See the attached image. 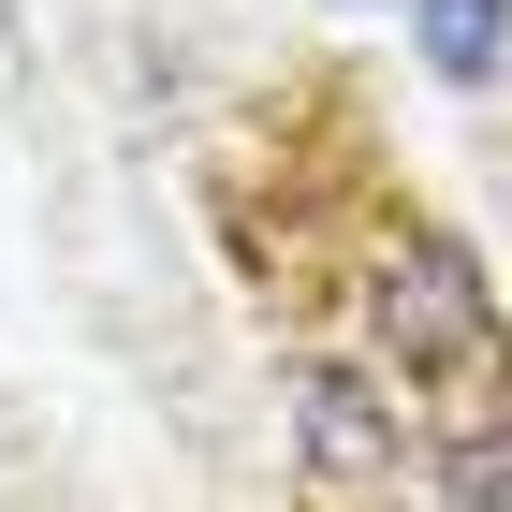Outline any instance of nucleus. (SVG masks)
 Instances as JSON below:
<instances>
[{"label": "nucleus", "instance_id": "nucleus-2", "mask_svg": "<svg viewBox=\"0 0 512 512\" xmlns=\"http://www.w3.org/2000/svg\"><path fill=\"white\" fill-rule=\"evenodd\" d=\"M293 425H308V454H322L337 483L395 469V425H381V395H366V381H337V366H308V381H293Z\"/></svg>", "mask_w": 512, "mask_h": 512}, {"label": "nucleus", "instance_id": "nucleus-3", "mask_svg": "<svg viewBox=\"0 0 512 512\" xmlns=\"http://www.w3.org/2000/svg\"><path fill=\"white\" fill-rule=\"evenodd\" d=\"M425 59H439V88H498L512 0H425Z\"/></svg>", "mask_w": 512, "mask_h": 512}, {"label": "nucleus", "instance_id": "nucleus-1", "mask_svg": "<svg viewBox=\"0 0 512 512\" xmlns=\"http://www.w3.org/2000/svg\"><path fill=\"white\" fill-rule=\"evenodd\" d=\"M381 337L425 381H469L483 352H498V308H483V264L454 235H395V264H381Z\"/></svg>", "mask_w": 512, "mask_h": 512}, {"label": "nucleus", "instance_id": "nucleus-4", "mask_svg": "<svg viewBox=\"0 0 512 512\" xmlns=\"http://www.w3.org/2000/svg\"><path fill=\"white\" fill-rule=\"evenodd\" d=\"M454 512H512V425H469V439H454Z\"/></svg>", "mask_w": 512, "mask_h": 512}]
</instances>
